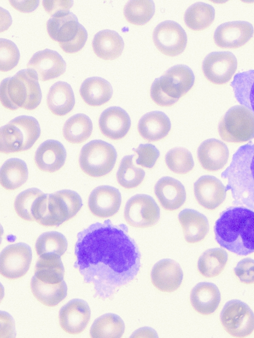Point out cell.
I'll return each mask as SVG.
<instances>
[{"label": "cell", "mask_w": 254, "mask_h": 338, "mask_svg": "<svg viewBox=\"0 0 254 338\" xmlns=\"http://www.w3.org/2000/svg\"><path fill=\"white\" fill-rule=\"evenodd\" d=\"M38 121L33 117L18 116L0 129V152L5 154L30 149L40 136Z\"/></svg>", "instance_id": "obj_6"}, {"label": "cell", "mask_w": 254, "mask_h": 338, "mask_svg": "<svg viewBox=\"0 0 254 338\" xmlns=\"http://www.w3.org/2000/svg\"><path fill=\"white\" fill-rule=\"evenodd\" d=\"M66 63L57 51L45 49L35 53L27 63V70L38 80L46 81L63 74Z\"/></svg>", "instance_id": "obj_14"}, {"label": "cell", "mask_w": 254, "mask_h": 338, "mask_svg": "<svg viewBox=\"0 0 254 338\" xmlns=\"http://www.w3.org/2000/svg\"><path fill=\"white\" fill-rule=\"evenodd\" d=\"M186 241L190 243L203 240L209 231V223L205 216L193 209H185L179 214Z\"/></svg>", "instance_id": "obj_26"}, {"label": "cell", "mask_w": 254, "mask_h": 338, "mask_svg": "<svg viewBox=\"0 0 254 338\" xmlns=\"http://www.w3.org/2000/svg\"><path fill=\"white\" fill-rule=\"evenodd\" d=\"M183 272L180 265L171 259H164L156 263L151 273L153 285L159 290L171 292L180 286Z\"/></svg>", "instance_id": "obj_19"}, {"label": "cell", "mask_w": 254, "mask_h": 338, "mask_svg": "<svg viewBox=\"0 0 254 338\" xmlns=\"http://www.w3.org/2000/svg\"><path fill=\"white\" fill-rule=\"evenodd\" d=\"M229 156V149L226 145L216 139L204 141L197 150V157L200 165L208 171L221 169L227 163Z\"/></svg>", "instance_id": "obj_22"}, {"label": "cell", "mask_w": 254, "mask_h": 338, "mask_svg": "<svg viewBox=\"0 0 254 338\" xmlns=\"http://www.w3.org/2000/svg\"><path fill=\"white\" fill-rule=\"evenodd\" d=\"M160 209L150 195L137 194L127 201L124 210V218L130 226L145 228L155 225L160 218Z\"/></svg>", "instance_id": "obj_10"}, {"label": "cell", "mask_w": 254, "mask_h": 338, "mask_svg": "<svg viewBox=\"0 0 254 338\" xmlns=\"http://www.w3.org/2000/svg\"><path fill=\"white\" fill-rule=\"evenodd\" d=\"M153 40L157 49L162 53L175 56L185 50L187 36L180 24L168 20L160 23L155 27Z\"/></svg>", "instance_id": "obj_12"}, {"label": "cell", "mask_w": 254, "mask_h": 338, "mask_svg": "<svg viewBox=\"0 0 254 338\" xmlns=\"http://www.w3.org/2000/svg\"><path fill=\"white\" fill-rule=\"evenodd\" d=\"M194 78L193 73L187 66H173L153 82L151 97L158 105H172L191 88Z\"/></svg>", "instance_id": "obj_5"}, {"label": "cell", "mask_w": 254, "mask_h": 338, "mask_svg": "<svg viewBox=\"0 0 254 338\" xmlns=\"http://www.w3.org/2000/svg\"><path fill=\"white\" fill-rule=\"evenodd\" d=\"M83 28L72 12L61 17H51L47 23L49 35L53 40L58 42L60 46L73 41Z\"/></svg>", "instance_id": "obj_24"}, {"label": "cell", "mask_w": 254, "mask_h": 338, "mask_svg": "<svg viewBox=\"0 0 254 338\" xmlns=\"http://www.w3.org/2000/svg\"><path fill=\"white\" fill-rule=\"evenodd\" d=\"M94 53L104 60H113L122 54L124 42L121 36L115 31L106 29L95 35L92 42Z\"/></svg>", "instance_id": "obj_29"}, {"label": "cell", "mask_w": 254, "mask_h": 338, "mask_svg": "<svg viewBox=\"0 0 254 338\" xmlns=\"http://www.w3.org/2000/svg\"><path fill=\"white\" fill-rule=\"evenodd\" d=\"M165 161L170 170L179 174L189 172L194 166L191 153L184 147H179L171 149L166 154Z\"/></svg>", "instance_id": "obj_42"}, {"label": "cell", "mask_w": 254, "mask_h": 338, "mask_svg": "<svg viewBox=\"0 0 254 338\" xmlns=\"http://www.w3.org/2000/svg\"><path fill=\"white\" fill-rule=\"evenodd\" d=\"M221 177L227 179L233 204L254 211V143L238 148Z\"/></svg>", "instance_id": "obj_3"}, {"label": "cell", "mask_w": 254, "mask_h": 338, "mask_svg": "<svg viewBox=\"0 0 254 338\" xmlns=\"http://www.w3.org/2000/svg\"><path fill=\"white\" fill-rule=\"evenodd\" d=\"M220 300V292L218 287L211 283H199L190 292V300L192 306L202 315L213 313L218 308Z\"/></svg>", "instance_id": "obj_25"}, {"label": "cell", "mask_w": 254, "mask_h": 338, "mask_svg": "<svg viewBox=\"0 0 254 338\" xmlns=\"http://www.w3.org/2000/svg\"><path fill=\"white\" fill-rule=\"evenodd\" d=\"M227 260L228 254L224 249L221 248L209 249L199 257L198 269L205 277H215L223 270Z\"/></svg>", "instance_id": "obj_37"}, {"label": "cell", "mask_w": 254, "mask_h": 338, "mask_svg": "<svg viewBox=\"0 0 254 338\" xmlns=\"http://www.w3.org/2000/svg\"><path fill=\"white\" fill-rule=\"evenodd\" d=\"M53 194L65 221L73 217L82 206L81 197L74 191L64 190Z\"/></svg>", "instance_id": "obj_44"}, {"label": "cell", "mask_w": 254, "mask_h": 338, "mask_svg": "<svg viewBox=\"0 0 254 338\" xmlns=\"http://www.w3.org/2000/svg\"><path fill=\"white\" fill-rule=\"evenodd\" d=\"M49 110L57 116H64L73 108L75 98L72 89L67 83L59 81L50 88L47 97Z\"/></svg>", "instance_id": "obj_28"}, {"label": "cell", "mask_w": 254, "mask_h": 338, "mask_svg": "<svg viewBox=\"0 0 254 338\" xmlns=\"http://www.w3.org/2000/svg\"><path fill=\"white\" fill-rule=\"evenodd\" d=\"M30 287L34 297L47 306L57 305L67 294V286L64 281L58 284H49L42 282L34 276Z\"/></svg>", "instance_id": "obj_31"}, {"label": "cell", "mask_w": 254, "mask_h": 338, "mask_svg": "<svg viewBox=\"0 0 254 338\" xmlns=\"http://www.w3.org/2000/svg\"><path fill=\"white\" fill-rule=\"evenodd\" d=\"M169 117L163 112L154 111L144 115L139 121L138 131L149 141H156L166 137L171 129Z\"/></svg>", "instance_id": "obj_27"}, {"label": "cell", "mask_w": 254, "mask_h": 338, "mask_svg": "<svg viewBox=\"0 0 254 338\" xmlns=\"http://www.w3.org/2000/svg\"><path fill=\"white\" fill-rule=\"evenodd\" d=\"M134 155H127L122 159L117 173L118 183L127 189L139 185L144 179V171L135 167L132 162Z\"/></svg>", "instance_id": "obj_39"}, {"label": "cell", "mask_w": 254, "mask_h": 338, "mask_svg": "<svg viewBox=\"0 0 254 338\" xmlns=\"http://www.w3.org/2000/svg\"><path fill=\"white\" fill-rule=\"evenodd\" d=\"M67 242L61 233L51 231L41 235L35 243V249L38 255L44 254H56L61 256L65 252Z\"/></svg>", "instance_id": "obj_41"}, {"label": "cell", "mask_w": 254, "mask_h": 338, "mask_svg": "<svg viewBox=\"0 0 254 338\" xmlns=\"http://www.w3.org/2000/svg\"><path fill=\"white\" fill-rule=\"evenodd\" d=\"M132 150L138 155L136 164L148 168L154 166L160 155L158 149L150 144H140L137 148Z\"/></svg>", "instance_id": "obj_46"}, {"label": "cell", "mask_w": 254, "mask_h": 338, "mask_svg": "<svg viewBox=\"0 0 254 338\" xmlns=\"http://www.w3.org/2000/svg\"><path fill=\"white\" fill-rule=\"evenodd\" d=\"M64 269L61 256L56 254L39 256L36 264L34 276L46 283L58 284L64 281Z\"/></svg>", "instance_id": "obj_32"}, {"label": "cell", "mask_w": 254, "mask_h": 338, "mask_svg": "<svg viewBox=\"0 0 254 338\" xmlns=\"http://www.w3.org/2000/svg\"><path fill=\"white\" fill-rule=\"evenodd\" d=\"M220 138L228 143H243L254 138V114L247 107L235 105L225 113L218 126Z\"/></svg>", "instance_id": "obj_8"}, {"label": "cell", "mask_w": 254, "mask_h": 338, "mask_svg": "<svg viewBox=\"0 0 254 338\" xmlns=\"http://www.w3.org/2000/svg\"><path fill=\"white\" fill-rule=\"evenodd\" d=\"M253 33V27L248 22H228L216 28L214 34V41L221 48H236L246 44L252 37Z\"/></svg>", "instance_id": "obj_15"}, {"label": "cell", "mask_w": 254, "mask_h": 338, "mask_svg": "<svg viewBox=\"0 0 254 338\" xmlns=\"http://www.w3.org/2000/svg\"><path fill=\"white\" fill-rule=\"evenodd\" d=\"M130 125L131 121L127 113L117 106L105 109L101 114L99 120L101 133L105 137L114 140L124 137L129 131Z\"/></svg>", "instance_id": "obj_20"}, {"label": "cell", "mask_w": 254, "mask_h": 338, "mask_svg": "<svg viewBox=\"0 0 254 338\" xmlns=\"http://www.w3.org/2000/svg\"><path fill=\"white\" fill-rule=\"evenodd\" d=\"M215 10L212 6L202 2H196L186 10L184 20L187 26L194 31L204 30L213 22Z\"/></svg>", "instance_id": "obj_38"}, {"label": "cell", "mask_w": 254, "mask_h": 338, "mask_svg": "<svg viewBox=\"0 0 254 338\" xmlns=\"http://www.w3.org/2000/svg\"><path fill=\"white\" fill-rule=\"evenodd\" d=\"M117 157L114 147L102 140L89 142L82 148L79 163L82 170L93 177H100L110 172Z\"/></svg>", "instance_id": "obj_7"}, {"label": "cell", "mask_w": 254, "mask_h": 338, "mask_svg": "<svg viewBox=\"0 0 254 338\" xmlns=\"http://www.w3.org/2000/svg\"><path fill=\"white\" fill-rule=\"evenodd\" d=\"M32 257L31 248L25 243L7 246L0 255V274L10 280L24 276L29 269Z\"/></svg>", "instance_id": "obj_11"}, {"label": "cell", "mask_w": 254, "mask_h": 338, "mask_svg": "<svg viewBox=\"0 0 254 338\" xmlns=\"http://www.w3.org/2000/svg\"><path fill=\"white\" fill-rule=\"evenodd\" d=\"M231 85L238 101L254 114V70L237 74Z\"/></svg>", "instance_id": "obj_36"}, {"label": "cell", "mask_w": 254, "mask_h": 338, "mask_svg": "<svg viewBox=\"0 0 254 338\" xmlns=\"http://www.w3.org/2000/svg\"><path fill=\"white\" fill-rule=\"evenodd\" d=\"M214 230L217 242L229 251L239 255L254 252V211L230 207L221 213Z\"/></svg>", "instance_id": "obj_2"}, {"label": "cell", "mask_w": 254, "mask_h": 338, "mask_svg": "<svg viewBox=\"0 0 254 338\" xmlns=\"http://www.w3.org/2000/svg\"><path fill=\"white\" fill-rule=\"evenodd\" d=\"M73 0H43L42 4L46 12L52 17H58L68 14L73 5Z\"/></svg>", "instance_id": "obj_48"}, {"label": "cell", "mask_w": 254, "mask_h": 338, "mask_svg": "<svg viewBox=\"0 0 254 338\" xmlns=\"http://www.w3.org/2000/svg\"><path fill=\"white\" fill-rule=\"evenodd\" d=\"M154 193L162 207L168 211L179 209L186 199V192L183 185L171 177L159 179L155 186Z\"/></svg>", "instance_id": "obj_21"}, {"label": "cell", "mask_w": 254, "mask_h": 338, "mask_svg": "<svg viewBox=\"0 0 254 338\" xmlns=\"http://www.w3.org/2000/svg\"><path fill=\"white\" fill-rule=\"evenodd\" d=\"M154 12V3L150 0H130L126 4L124 10L127 21L137 25L147 23Z\"/></svg>", "instance_id": "obj_40"}, {"label": "cell", "mask_w": 254, "mask_h": 338, "mask_svg": "<svg viewBox=\"0 0 254 338\" xmlns=\"http://www.w3.org/2000/svg\"><path fill=\"white\" fill-rule=\"evenodd\" d=\"M28 171L25 162L13 158L6 160L0 169V184L7 190H14L27 181Z\"/></svg>", "instance_id": "obj_33"}, {"label": "cell", "mask_w": 254, "mask_h": 338, "mask_svg": "<svg viewBox=\"0 0 254 338\" xmlns=\"http://www.w3.org/2000/svg\"><path fill=\"white\" fill-rule=\"evenodd\" d=\"M236 275L243 283H254V259L246 258L238 262L234 268Z\"/></svg>", "instance_id": "obj_47"}, {"label": "cell", "mask_w": 254, "mask_h": 338, "mask_svg": "<svg viewBox=\"0 0 254 338\" xmlns=\"http://www.w3.org/2000/svg\"><path fill=\"white\" fill-rule=\"evenodd\" d=\"M20 53L16 45L11 41L0 39V68L2 72L15 67L19 60Z\"/></svg>", "instance_id": "obj_45"}, {"label": "cell", "mask_w": 254, "mask_h": 338, "mask_svg": "<svg viewBox=\"0 0 254 338\" xmlns=\"http://www.w3.org/2000/svg\"><path fill=\"white\" fill-rule=\"evenodd\" d=\"M80 96L88 105L97 106L108 102L113 94L112 87L106 80L99 77L85 79L82 83Z\"/></svg>", "instance_id": "obj_30"}, {"label": "cell", "mask_w": 254, "mask_h": 338, "mask_svg": "<svg viewBox=\"0 0 254 338\" xmlns=\"http://www.w3.org/2000/svg\"><path fill=\"white\" fill-rule=\"evenodd\" d=\"M92 130L93 125L90 118L84 114L78 113L66 120L63 127V134L67 142L80 144L90 137Z\"/></svg>", "instance_id": "obj_34"}, {"label": "cell", "mask_w": 254, "mask_h": 338, "mask_svg": "<svg viewBox=\"0 0 254 338\" xmlns=\"http://www.w3.org/2000/svg\"><path fill=\"white\" fill-rule=\"evenodd\" d=\"M75 254L74 267L86 283H93L95 296L103 299L132 281L140 266V252L127 227L113 225L110 220L79 232Z\"/></svg>", "instance_id": "obj_1"}, {"label": "cell", "mask_w": 254, "mask_h": 338, "mask_svg": "<svg viewBox=\"0 0 254 338\" xmlns=\"http://www.w3.org/2000/svg\"><path fill=\"white\" fill-rule=\"evenodd\" d=\"M90 318V308L86 301L80 299L69 301L61 308L59 316L62 329L72 335L83 332Z\"/></svg>", "instance_id": "obj_16"}, {"label": "cell", "mask_w": 254, "mask_h": 338, "mask_svg": "<svg viewBox=\"0 0 254 338\" xmlns=\"http://www.w3.org/2000/svg\"><path fill=\"white\" fill-rule=\"evenodd\" d=\"M66 153L64 145L59 141L49 140L43 142L37 149L34 160L42 171L53 173L64 165Z\"/></svg>", "instance_id": "obj_23"}, {"label": "cell", "mask_w": 254, "mask_h": 338, "mask_svg": "<svg viewBox=\"0 0 254 338\" xmlns=\"http://www.w3.org/2000/svg\"><path fill=\"white\" fill-rule=\"evenodd\" d=\"M0 99L2 105L11 110L19 108L34 109L42 99L38 80L27 69L20 70L13 77L2 81Z\"/></svg>", "instance_id": "obj_4"}, {"label": "cell", "mask_w": 254, "mask_h": 338, "mask_svg": "<svg viewBox=\"0 0 254 338\" xmlns=\"http://www.w3.org/2000/svg\"><path fill=\"white\" fill-rule=\"evenodd\" d=\"M226 191L221 181L213 176H202L194 184V193L197 201L209 210L215 209L223 203Z\"/></svg>", "instance_id": "obj_18"}, {"label": "cell", "mask_w": 254, "mask_h": 338, "mask_svg": "<svg viewBox=\"0 0 254 338\" xmlns=\"http://www.w3.org/2000/svg\"><path fill=\"white\" fill-rule=\"evenodd\" d=\"M237 68V60L230 51L212 52L204 58L202 71L206 78L216 85L229 82Z\"/></svg>", "instance_id": "obj_13"}, {"label": "cell", "mask_w": 254, "mask_h": 338, "mask_svg": "<svg viewBox=\"0 0 254 338\" xmlns=\"http://www.w3.org/2000/svg\"><path fill=\"white\" fill-rule=\"evenodd\" d=\"M44 193L39 189L33 188L20 193L16 197L14 207L16 214L22 219L34 221L32 210L37 199Z\"/></svg>", "instance_id": "obj_43"}, {"label": "cell", "mask_w": 254, "mask_h": 338, "mask_svg": "<svg viewBox=\"0 0 254 338\" xmlns=\"http://www.w3.org/2000/svg\"><path fill=\"white\" fill-rule=\"evenodd\" d=\"M121 202V194L117 189L110 186H101L90 193L88 207L94 215L105 218L117 213Z\"/></svg>", "instance_id": "obj_17"}, {"label": "cell", "mask_w": 254, "mask_h": 338, "mask_svg": "<svg viewBox=\"0 0 254 338\" xmlns=\"http://www.w3.org/2000/svg\"><path fill=\"white\" fill-rule=\"evenodd\" d=\"M221 323L234 337H247L254 330V313L245 303L237 299L228 301L221 311Z\"/></svg>", "instance_id": "obj_9"}, {"label": "cell", "mask_w": 254, "mask_h": 338, "mask_svg": "<svg viewBox=\"0 0 254 338\" xmlns=\"http://www.w3.org/2000/svg\"><path fill=\"white\" fill-rule=\"evenodd\" d=\"M11 6L16 10L22 12H30L38 6V0H10Z\"/></svg>", "instance_id": "obj_49"}, {"label": "cell", "mask_w": 254, "mask_h": 338, "mask_svg": "<svg viewBox=\"0 0 254 338\" xmlns=\"http://www.w3.org/2000/svg\"><path fill=\"white\" fill-rule=\"evenodd\" d=\"M125 324L121 318L113 313H107L98 318L93 323L90 337L93 338H119L125 331Z\"/></svg>", "instance_id": "obj_35"}]
</instances>
